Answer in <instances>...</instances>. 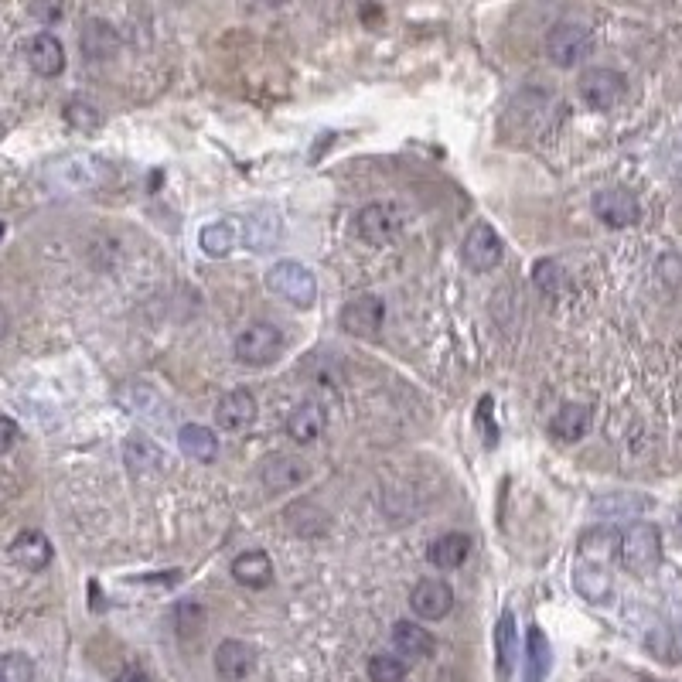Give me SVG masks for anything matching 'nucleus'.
<instances>
[{
	"mask_svg": "<svg viewBox=\"0 0 682 682\" xmlns=\"http://www.w3.org/2000/svg\"><path fill=\"white\" fill-rule=\"evenodd\" d=\"M621 563L631 573H652L662 560V532L652 522H635L621 532Z\"/></svg>",
	"mask_w": 682,
	"mask_h": 682,
	"instance_id": "f257e3e1",
	"label": "nucleus"
},
{
	"mask_svg": "<svg viewBox=\"0 0 682 682\" xmlns=\"http://www.w3.org/2000/svg\"><path fill=\"white\" fill-rule=\"evenodd\" d=\"M266 287L297 307H314V301H318V280H314V273L304 263H294V260H280L277 266H270Z\"/></svg>",
	"mask_w": 682,
	"mask_h": 682,
	"instance_id": "f03ea898",
	"label": "nucleus"
},
{
	"mask_svg": "<svg viewBox=\"0 0 682 682\" xmlns=\"http://www.w3.org/2000/svg\"><path fill=\"white\" fill-rule=\"evenodd\" d=\"M116 403H120L130 417L151 423V427H168L171 423L168 399L157 393L154 386H147V382H123V386L116 389Z\"/></svg>",
	"mask_w": 682,
	"mask_h": 682,
	"instance_id": "7ed1b4c3",
	"label": "nucleus"
},
{
	"mask_svg": "<svg viewBox=\"0 0 682 682\" xmlns=\"http://www.w3.org/2000/svg\"><path fill=\"white\" fill-rule=\"evenodd\" d=\"M280 352H284V331L266 321L249 324L236 338V359L243 365H270L280 359Z\"/></svg>",
	"mask_w": 682,
	"mask_h": 682,
	"instance_id": "20e7f679",
	"label": "nucleus"
},
{
	"mask_svg": "<svg viewBox=\"0 0 682 682\" xmlns=\"http://www.w3.org/2000/svg\"><path fill=\"white\" fill-rule=\"evenodd\" d=\"M590 52H594V38H590V31L584 24H556L550 31V38H546V55H550V62H556L560 69H573V65L584 62Z\"/></svg>",
	"mask_w": 682,
	"mask_h": 682,
	"instance_id": "39448f33",
	"label": "nucleus"
},
{
	"mask_svg": "<svg viewBox=\"0 0 682 682\" xmlns=\"http://www.w3.org/2000/svg\"><path fill=\"white\" fill-rule=\"evenodd\" d=\"M106 181V164L89 154H72L52 168V185L62 191H93Z\"/></svg>",
	"mask_w": 682,
	"mask_h": 682,
	"instance_id": "423d86ee",
	"label": "nucleus"
},
{
	"mask_svg": "<svg viewBox=\"0 0 682 682\" xmlns=\"http://www.w3.org/2000/svg\"><path fill=\"white\" fill-rule=\"evenodd\" d=\"M256 474H260L266 492L284 495V492L301 488L307 481V474H311V468H307L301 457H294V454H266L260 461V468H256Z\"/></svg>",
	"mask_w": 682,
	"mask_h": 682,
	"instance_id": "0eeeda50",
	"label": "nucleus"
},
{
	"mask_svg": "<svg viewBox=\"0 0 682 682\" xmlns=\"http://www.w3.org/2000/svg\"><path fill=\"white\" fill-rule=\"evenodd\" d=\"M382 321H386V304L376 294L352 297L341 307V331L352 338H376L382 331Z\"/></svg>",
	"mask_w": 682,
	"mask_h": 682,
	"instance_id": "6e6552de",
	"label": "nucleus"
},
{
	"mask_svg": "<svg viewBox=\"0 0 682 682\" xmlns=\"http://www.w3.org/2000/svg\"><path fill=\"white\" fill-rule=\"evenodd\" d=\"M502 256H505V243L495 232V226L474 222L471 232L464 236V263H468L474 273H488L502 263Z\"/></svg>",
	"mask_w": 682,
	"mask_h": 682,
	"instance_id": "1a4fd4ad",
	"label": "nucleus"
},
{
	"mask_svg": "<svg viewBox=\"0 0 682 682\" xmlns=\"http://www.w3.org/2000/svg\"><path fill=\"white\" fill-rule=\"evenodd\" d=\"M580 99L590 106V110H611V106H618V99L625 96V76L614 69H587L580 72Z\"/></svg>",
	"mask_w": 682,
	"mask_h": 682,
	"instance_id": "9d476101",
	"label": "nucleus"
},
{
	"mask_svg": "<svg viewBox=\"0 0 682 682\" xmlns=\"http://www.w3.org/2000/svg\"><path fill=\"white\" fill-rule=\"evenodd\" d=\"M594 215L604 222L607 229H628L638 222V202L635 195L625 188H607V191H597L594 195Z\"/></svg>",
	"mask_w": 682,
	"mask_h": 682,
	"instance_id": "9b49d317",
	"label": "nucleus"
},
{
	"mask_svg": "<svg viewBox=\"0 0 682 682\" xmlns=\"http://www.w3.org/2000/svg\"><path fill=\"white\" fill-rule=\"evenodd\" d=\"M410 607H413V614L423 621H440L444 614H451L454 590L447 580H420L410 594Z\"/></svg>",
	"mask_w": 682,
	"mask_h": 682,
	"instance_id": "f8f14e48",
	"label": "nucleus"
},
{
	"mask_svg": "<svg viewBox=\"0 0 682 682\" xmlns=\"http://www.w3.org/2000/svg\"><path fill=\"white\" fill-rule=\"evenodd\" d=\"M355 226H359V236L369 246H386L399 232V215H396V209H389V205L376 202V205H365L359 212V219H355Z\"/></svg>",
	"mask_w": 682,
	"mask_h": 682,
	"instance_id": "ddd939ff",
	"label": "nucleus"
},
{
	"mask_svg": "<svg viewBox=\"0 0 682 682\" xmlns=\"http://www.w3.org/2000/svg\"><path fill=\"white\" fill-rule=\"evenodd\" d=\"M28 65L35 69V76H41V79L62 76V69H65V48H62V41H58L55 35H48V31L35 35V38L28 41Z\"/></svg>",
	"mask_w": 682,
	"mask_h": 682,
	"instance_id": "4468645a",
	"label": "nucleus"
},
{
	"mask_svg": "<svg viewBox=\"0 0 682 682\" xmlns=\"http://www.w3.org/2000/svg\"><path fill=\"white\" fill-rule=\"evenodd\" d=\"M52 556H55L52 543H48V536L38 529H24L21 536L11 543V560L18 563V567L31 570V573L45 570L48 563H52Z\"/></svg>",
	"mask_w": 682,
	"mask_h": 682,
	"instance_id": "2eb2a0df",
	"label": "nucleus"
},
{
	"mask_svg": "<svg viewBox=\"0 0 682 682\" xmlns=\"http://www.w3.org/2000/svg\"><path fill=\"white\" fill-rule=\"evenodd\" d=\"M253 665H256V652L246 642H239V638H226V642H219V648H215V672L222 679L229 682L246 679L253 672Z\"/></svg>",
	"mask_w": 682,
	"mask_h": 682,
	"instance_id": "dca6fc26",
	"label": "nucleus"
},
{
	"mask_svg": "<svg viewBox=\"0 0 682 682\" xmlns=\"http://www.w3.org/2000/svg\"><path fill=\"white\" fill-rule=\"evenodd\" d=\"M79 48L89 62H110V58L120 52V35H116L113 24L106 21H86L82 24V35H79Z\"/></svg>",
	"mask_w": 682,
	"mask_h": 682,
	"instance_id": "f3484780",
	"label": "nucleus"
},
{
	"mask_svg": "<svg viewBox=\"0 0 682 682\" xmlns=\"http://www.w3.org/2000/svg\"><path fill=\"white\" fill-rule=\"evenodd\" d=\"M256 420V399L249 389H232L219 399V406H215V423H219L222 430H243L249 423Z\"/></svg>",
	"mask_w": 682,
	"mask_h": 682,
	"instance_id": "a211bd4d",
	"label": "nucleus"
},
{
	"mask_svg": "<svg viewBox=\"0 0 682 682\" xmlns=\"http://www.w3.org/2000/svg\"><path fill=\"white\" fill-rule=\"evenodd\" d=\"M515 655H519V628H515V614L502 611L495 625V672L498 682H509L515 669Z\"/></svg>",
	"mask_w": 682,
	"mask_h": 682,
	"instance_id": "6ab92c4d",
	"label": "nucleus"
},
{
	"mask_svg": "<svg viewBox=\"0 0 682 682\" xmlns=\"http://www.w3.org/2000/svg\"><path fill=\"white\" fill-rule=\"evenodd\" d=\"M198 243H202V253L222 260V256H229L232 249L243 243V222L239 219H215L198 232Z\"/></svg>",
	"mask_w": 682,
	"mask_h": 682,
	"instance_id": "aec40b11",
	"label": "nucleus"
},
{
	"mask_svg": "<svg viewBox=\"0 0 682 682\" xmlns=\"http://www.w3.org/2000/svg\"><path fill=\"white\" fill-rule=\"evenodd\" d=\"M393 645L396 652L403 655V659H430L434 655V635H430L427 628L417 625V621H396L393 625Z\"/></svg>",
	"mask_w": 682,
	"mask_h": 682,
	"instance_id": "412c9836",
	"label": "nucleus"
},
{
	"mask_svg": "<svg viewBox=\"0 0 682 682\" xmlns=\"http://www.w3.org/2000/svg\"><path fill=\"white\" fill-rule=\"evenodd\" d=\"M468 556H471V536H464V532H444V536H437L427 550V560L434 563L437 570L464 567Z\"/></svg>",
	"mask_w": 682,
	"mask_h": 682,
	"instance_id": "4be33fe9",
	"label": "nucleus"
},
{
	"mask_svg": "<svg viewBox=\"0 0 682 682\" xmlns=\"http://www.w3.org/2000/svg\"><path fill=\"white\" fill-rule=\"evenodd\" d=\"M123 464L133 474H157L164 468V451L144 434H130L123 440Z\"/></svg>",
	"mask_w": 682,
	"mask_h": 682,
	"instance_id": "5701e85b",
	"label": "nucleus"
},
{
	"mask_svg": "<svg viewBox=\"0 0 682 682\" xmlns=\"http://www.w3.org/2000/svg\"><path fill=\"white\" fill-rule=\"evenodd\" d=\"M232 580L243 587H270L273 580V563L270 556H266L263 550H249V553H239L236 560H232Z\"/></svg>",
	"mask_w": 682,
	"mask_h": 682,
	"instance_id": "b1692460",
	"label": "nucleus"
},
{
	"mask_svg": "<svg viewBox=\"0 0 682 682\" xmlns=\"http://www.w3.org/2000/svg\"><path fill=\"white\" fill-rule=\"evenodd\" d=\"M178 447L181 454L191 457V461L198 464H209L219 457V437H215V430L202 427V423H188V427L178 430Z\"/></svg>",
	"mask_w": 682,
	"mask_h": 682,
	"instance_id": "393cba45",
	"label": "nucleus"
},
{
	"mask_svg": "<svg viewBox=\"0 0 682 682\" xmlns=\"http://www.w3.org/2000/svg\"><path fill=\"white\" fill-rule=\"evenodd\" d=\"M587 430H590V406H584V403L560 406L550 423V434L560 440V444H577Z\"/></svg>",
	"mask_w": 682,
	"mask_h": 682,
	"instance_id": "a878e982",
	"label": "nucleus"
},
{
	"mask_svg": "<svg viewBox=\"0 0 682 682\" xmlns=\"http://www.w3.org/2000/svg\"><path fill=\"white\" fill-rule=\"evenodd\" d=\"M573 587H577V594L590 604H604L607 597H611V577H607V570L601 563H590V560L577 563V570H573Z\"/></svg>",
	"mask_w": 682,
	"mask_h": 682,
	"instance_id": "bb28decb",
	"label": "nucleus"
},
{
	"mask_svg": "<svg viewBox=\"0 0 682 682\" xmlns=\"http://www.w3.org/2000/svg\"><path fill=\"white\" fill-rule=\"evenodd\" d=\"M577 550L590 563L611 560V556H618V550H621V532L614 526H594V529H587L584 536H580Z\"/></svg>",
	"mask_w": 682,
	"mask_h": 682,
	"instance_id": "cd10ccee",
	"label": "nucleus"
},
{
	"mask_svg": "<svg viewBox=\"0 0 682 682\" xmlns=\"http://www.w3.org/2000/svg\"><path fill=\"white\" fill-rule=\"evenodd\" d=\"M324 423H328V417H324V410L318 403H301L287 417V434L294 437L297 444H314V440L324 434Z\"/></svg>",
	"mask_w": 682,
	"mask_h": 682,
	"instance_id": "c85d7f7f",
	"label": "nucleus"
},
{
	"mask_svg": "<svg viewBox=\"0 0 682 682\" xmlns=\"http://www.w3.org/2000/svg\"><path fill=\"white\" fill-rule=\"evenodd\" d=\"M553 669V645L539 628H529L526 638V682H546Z\"/></svg>",
	"mask_w": 682,
	"mask_h": 682,
	"instance_id": "c756f323",
	"label": "nucleus"
},
{
	"mask_svg": "<svg viewBox=\"0 0 682 682\" xmlns=\"http://www.w3.org/2000/svg\"><path fill=\"white\" fill-rule=\"evenodd\" d=\"M243 243H246V249H253V253L277 246L280 243V215L253 212V219L243 226Z\"/></svg>",
	"mask_w": 682,
	"mask_h": 682,
	"instance_id": "7c9ffc66",
	"label": "nucleus"
},
{
	"mask_svg": "<svg viewBox=\"0 0 682 682\" xmlns=\"http://www.w3.org/2000/svg\"><path fill=\"white\" fill-rule=\"evenodd\" d=\"M284 519H287V526L294 532H301V536H321V532H328V526H331L328 515L311 502L290 505V509L284 512Z\"/></svg>",
	"mask_w": 682,
	"mask_h": 682,
	"instance_id": "2f4dec72",
	"label": "nucleus"
},
{
	"mask_svg": "<svg viewBox=\"0 0 682 682\" xmlns=\"http://www.w3.org/2000/svg\"><path fill=\"white\" fill-rule=\"evenodd\" d=\"M642 509H648V498L642 495H604L594 502V512L607 515V519H614V515H635Z\"/></svg>",
	"mask_w": 682,
	"mask_h": 682,
	"instance_id": "473e14b6",
	"label": "nucleus"
},
{
	"mask_svg": "<svg viewBox=\"0 0 682 682\" xmlns=\"http://www.w3.org/2000/svg\"><path fill=\"white\" fill-rule=\"evenodd\" d=\"M369 679L372 682H403L406 679V662L399 655H372L369 659Z\"/></svg>",
	"mask_w": 682,
	"mask_h": 682,
	"instance_id": "72a5a7b5",
	"label": "nucleus"
},
{
	"mask_svg": "<svg viewBox=\"0 0 682 682\" xmlns=\"http://www.w3.org/2000/svg\"><path fill=\"white\" fill-rule=\"evenodd\" d=\"M0 682H35V662L24 652H7L0 659Z\"/></svg>",
	"mask_w": 682,
	"mask_h": 682,
	"instance_id": "f704fd0d",
	"label": "nucleus"
},
{
	"mask_svg": "<svg viewBox=\"0 0 682 682\" xmlns=\"http://www.w3.org/2000/svg\"><path fill=\"white\" fill-rule=\"evenodd\" d=\"M202 625H205V611L198 604L181 601L174 607V628H178L181 638H195L198 631H202Z\"/></svg>",
	"mask_w": 682,
	"mask_h": 682,
	"instance_id": "c9c22d12",
	"label": "nucleus"
},
{
	"mask_svg": "<svg viewBox=\"0 0 682 682\" xmlns=\"http://www.w3.org/2000/svg\"><path fill=\"white\" fill-rule=\"evenodd\" d=\"M65 120H69V127H76L82 133H93V130H99L103 116H99L89 103H79V99H72V103L65 106Z\"/></svg>",
	"mask_w": 682,
	"mask_h": 682,
	"instance_id": "e433bc0d",
	"label": "nucleus"
},
{
	"mask_svg": "<svg viewBox=\"0 0 682 682\" xmlns=\"http://www.w3.org/2000/svg\"><path fill=\"white\" fill-rule=\"evenodd\" d=\"M532 280H536V287L543 290V294H553V290H560L563 273L553 260H539L536 270H532Z\"/></svg>",
	"mask_w": 682,
	"mask_h": 682,
	"instance_id": "4c0bfd02",
	"label": "nucleus"
},
{
	"mask_svg": "<svg viewBox=\"0 0 682 682\" xmlns=\"http://www.w3.org/2000/svg\"><path fill=\"white\" fill-rule=\"evenodd\" d=\"M28 11L41 24H55L65 14V0H28Z\"/></svg>",
	"mask_w": 682,
	"mask_h": 682,
	"instance_id": "58836bf2",
	"label": "nucleus"
},
{
	"mask_svg": "<svg viewBox=\"0 0 682 682\" xmlns=\"http://www.w3.org/2000/svg\"><path fill=\"white\" fill-rule=\"evenodd\" d=\"M18 437H21L18 423H14L11 417H4V413H0V454H7V451H11V447L18 444Z\"/></svg>",
	"mask_w": 682,
	"mask_h": 682,
	"instance_id": "ea45409f",
	"label": "nucleus"
},
{
	"mask_svg": "<svg viewBox=\"0 0 682 682\" xmlns=\"http://www.w3.org/2000/svg\"><path fill=\"white\" fill-rule=\"evenodd\" d=\"M488 410H492V399H481V427H485L488 430V434H485V440H488V447H495L498 444V434H495V430H492V420H488Z\"/></svg>",
	"mask_w": 682,
	"mask_h": 682,
	"instance_id": "a19ab883",
	"label": "nucleus"
},
{
	"mask_svg": "<svg viewBox=\"0 0 682 682\" xmlns=\"http://www.w3.org/2000/svg\"><path fill=\"white\" fill-rule=\"evenodd\" d=\"M116 682H151V676L140 665H127V669L116 672Z\"/></svg>",
	"mask_w": 682,
	"mask_h": 682,
	"instance_id": "79ce46f5",
	"label": "nucleus"
},
{
	"mask_svg": "<svg viewBox=\"0 0 682 682\" xmlns=\"http://www.w3.org/2000/svg\"><path fill=\"white\" fill-rule=\"evenodd\" d=\"M7 328H11V318H7L4 304H0V338H4V335H7Z\"/></svg>",
	"mask_w": 682,
	"mask_h": 682,
	"instance_id": "37998d69",
	"label": "nucleus"
},
{
	"mask_svg": "<svg viewBox=\"0 0 682 682\" xmlns=\"http://www.w3.org/2000/svg\"><path fill=\"white\" fill-rule=\"evenodd\" d=\"M676 655H679V659H682V625L676 628Z\"/></svg>",
	"mask_w": 682,
	"mask_h": 682,
	"instance_id": "c03bdc74",
	"label": "nucleus"
},
{
	"mask_svg": "<svg viewBox=\"0 0 682 682\" xmlns=\"http://www.w3.org/2000/svg\"><path fill=\"white\" fill-rule=\"evenodd\" d=\"M4 232H7V226H4V222H0V239H4Z\"/></svg>",
	"mask_w": 682,
	"mask_h": 682,
	"instance_id": "a18cd8bd",
	"label": "nucleus"
}]
</instances>
